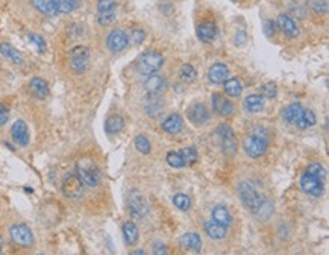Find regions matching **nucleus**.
<instances>
[{
  "label": "nucleus",
  "instance_id": "obj_41",
  "mask_svg": "<svg viewBox=\"0 0 329 255\" xmlns=\"http://www.w3.org/2000/svg\"><path fill=\"white\" fill-rule=\"evenodd\" d=\"M306 172L308 173H311V175H314L315 178H318V179H321V181H324L326 179V169L320 164V163H312V164H309L308 167H306Z\"/></svg>",
  "mask_w": 329,
  "mask_h": 255
},
{
  "label": "nucleus",
  "instance_id": "obj_14",
  "mask_svg": "<svg viewBox=\"0 0 329 255\" xmlns=\"http://www.w3.org/2000/svg\"><path fill=\"white\" fill-rule=\"evenodd\" d=\"M276 26H278V29H279L284 35H287V37H290V38H296V37L299 35V28H297V25H296L294 20H293L290 16H287V14H279V16H278V19H276Z\"/></svg>",
  "mask_w": 329,
  "mask_h": 255
},
{
  "label": "nucleus",
  "instance_id": "obj_18",
  "mask_svg": "<svg viewBox=\"0 0 329 255\" xmlns=\"http://www.w3.org/2000/svg\"><path fill=\"white\" fill-rule=\"evenodd\" d=\"M144 88L149 94H159L161 91L166 90V78L156 75V73H152V75H147V78L144 79Z\"/></svg>",
  "mask_w": 329,
  "mask_h": 255
},
{
  "label": "nucleus",
  "instance_id": "obj_7",
  "mask_svg": "<svg viewBox=\"0 0 329 255\" xmlns=\"http://www.w3.org/2000/svg\"><path fill=\"white\" fill-rule=\"evenodd\" d=\"M243 149L250 158H259L267 152V140L258 135H249L243 140Z\"/></svg>",
  "mask_w": 329,
  "mask_h": 255
},
{
  "label": "nucleus",
  "instance_id": "obj_24",
  "mask_svg": "<svg viewBox=\"0 0 329 255\" xmlns=\"http://www.w3.org/2000/svg\"><path fill=\"white\" fill-rule=\"evenodd\" d=\"M211 216H212V220H214V222H217V223H220V225H223V226H226V228L231 226V223H232V216H231L229 210H228L225 205H217V207H214Z\"/></svg>",
  "mask_w": 329,
  "mask_h": 255
},
{
  "label": "nucleus",
  "instance_id": "obj_12",
  "mask_svg": "<svg viewBox=\"0 0 329 255\" xmlns=\"http://www.w3.org/2000/svg\"><path fill=\"white\" fill-rule=\"evenodd\" d=\"M211 104H212V111H214L217 116H220V117H229V116H232V113H234L232 104H231L228 99H225V96H222V94H218V93H214V94H212Z\"/></svg>",
  "mask_w": 329,
  "mask_h": 255
},
{
  "label": "nucleus",
  "instance_id": "obj_22",
  "mask_svg": "<svg viewBox=\"0 0 329 255\" xmlns=\"http://www.w3.org/2000/svg\"><path fill=\"white\" fill-rule=\"evenodd\" d=\"M203 228H205L206 235H208L209 238H212V240H223V238L228 235L226 226H223V225H220V223H217V222H214V220L205 222Z\"/></svg>",
  "mask_w": 329,
  "mask_h": 255
},
{
  "label": "nucleus",
  "instance_id": "obj_15",
  "mask_svg": "<svg viewBox=\"0 0 329 255\" xmlns=\"http://www.w3.org/2000/svg\"><path fill=\"white\" fill-rule=\"evenodd\" d=\"M11 137H13L14 143H17L19 146H28L29 144V128H28L26 122H23V120L14 122V125L11 128Z\"/></svg>",
  "mask_w": 329,
  "mask_h": 255
},
{
  "label": "nucleus",
  "instance_id": "obj_16",
  "mask_svg": "<svg viewBox=\"0 0 329 255\" xmlns=\"http://www.w3.org/2000/svg\"><path fill=\"white\" fill-rule=\"evenodd\" d=\"M229 76V69L223 63H215L208 70V79L211 84H223Z\"/></svg>",
  "mask_w": 329,
  "mask_h": 255
},
{
  "label": "nucleus",
  "instance_id": "obj_25",
  "mask_svg": "<svg viewBox=\"0 0 329 255\" xmlns=\"http://www.w3.org/2000/svg\"><path fill=\"white\" fill-rule=\"evenodd\" d=\"M122 232H123V238H125V243L132 246L138 241L140 238V232H138V228L134 222H125L123 226H122Z\"/></svg>",
  "mask_w": 329,
  "mask_h": 255
},
{
  "label": "nucleus",
  "instance_id": "obj_42",
  "mask_svg": "<svg viewBox=\"0 0 329 255\" xmlns=\"http://www.w3.org/2000/svg\"><path fill=\"white\" fill-rule=\"evenodd\" d=\"M117 11V0H97V13Z\"/></svg>",
  "mask_w": 329,
  "mask_h": 255
},
{
  "label": "nucleus",
  "instance_id": "obj_19",
  "mask_svg": "<svg viewBox=\"0 0 329 255\" xmlns=\"http://www.w3.org/2000/svg\"><path fill=\"white\" fill-rule=\"evenodd\" d=\"M179 243H181V246H182L185 250L200 252V249H202V238H200V235L196 234V232H187V234H184V235L179 238Z\"/></svg>",
  "mask_w": 329,
  "mask_h": 255
},
{
  "label": "nucleus",
  "instance_id": "obj_32",
  "mask_svg": "<svg viewBox=\"0 0 329 255\" xmlns=\"http://www.w3.org/2000/svg\"><path fill=\"white\" fill-rule=\"evenodd\" d=\"M223 90L229 97H238L241 94V91H243V85L237 78H231V79L228 78L223 82Z\"/></svg>",
  "mask_w": 329,
  "mask_h": 255
},
{
  "label": "nucleus",
  "instance_id": "obj_44",
  "mask_svg": "<svg viewBox=\"0 0 329 255\" xmlns=\"http://www.w3.org/2000/svg\"><path fill=\"white\" fill-rule=\"evenodd\" d=\"M259 91H261V96H262V97L273 99V97H276V94H278V87H276L275 82H267V84H264V85L259 88Z\"/></svg>",
  "mask_w": 329,
  "mask_h": 255
},
{
  "label": "nucleus",
  "instance_id": "obj_4",
  "mask_svg": "<svg viewBox=\"0 0 329 255\" xmlns=\"http://www.w3.org/2000/svg\"><path fill=\"white\" fill-rule=\"evenodd\" d=\"M238 196L243 202V205L246 208H249L252 213L259 207L262 197L259 196V193L256 191V188L250 184V182H240L238 185Z\"/></svg>",
  "mask_w": 329,
  "mask_h": 255
},
{
  "label": "nucleus",
  "instance_id": "obj_49",
  "mask_svg": "<svg viewBox=\"0 0 329 255\" xmlns=\"http://www.w3.org/2000/svg\"><path fill=\"white\" fill-rule=\"evenodd\" d=\"M264 29H265V35H267V37H271V35L275 34V23H273L271 20H267V22L264 23Z\"/></svg>",
  "mask_w": 329,
  "mask_h": 255
},
{
  "label": "nucleus",
  "instance_id": "obj_39",
  "mask_svg": "<svg viewBox=\"0 0 329 255\" xmlns=\"http://www.w3.org/2000/svg\"><path fill=\"white\" fill-rule=\"evenodd\" d=\"M179 154H181V157H182L185 166H191V164H194V163L197 161V158H199L196 147H185V149H182Z\"/></svg>",
  "mask_w": 329,
  "mask_h": 255
},
{
  "label": "nucleus",
  "instance_id": "obj_9",
  "mask_svg": "<svg viewBox=\"0 0 329 255\" xmlns=\"http://www.w3.org/2000/svg\"><path fill=\"white\" fill-rule=\"evenodd\" d=\"M217 134H218L220 141H222L223 154H226L228 157L235 155V152H237V140H235V134H234V131L231 129V126H228V125H220V126L217 128Z\"/></svg>",
  "mask_w": 329,
  "mask_h": 255
},
{
  "label": "nucleus",
  "instance_id": "obj_27",
  "mask_svg": "<svg viewBox=\"0 0 329 255\" xmlns=\"http://www.w3.org/2000/svg\"><path fill=\"white\" fill-rule=\"evenodd\" d=\"M31 4L37 11H40L44 16L53 17V16L60 14L55 4H53V0H31Z\"/></svg>",
  "mask_w": 329,
  "mask_h": 255
},
{
  "label": "nucleus",
  "instance_id": "obj_30",
  "mask_svg": "<svg viewBox=\"0 0 329 255\" xmlns=\"http://www.w3.org/2000/svg\"><path fill=\"white\" fill-rule=\"evenodd\" d=\"M125 128V120L122 116L119 114H114V116H109L105 122V131L111 135H116L119 132H122Z\"/></svg>",
  "mask_w": 329,
  "mask_h": 255
},
{
  "label": "nucleus",
  "instance_id": "obj_50",
  "mask_svg": "<svg viewBox=\"0 0 329 255\" xmlns=\"http://www.w3.org/2000/svg\"><path fill=\"white\" fill-rule=\"evenodd\" d=\"M2 247H4V240L0 237V253H2Z\"/></svg>",
  "mask_w": 329,
  "mask_h": 255
},
{
  "label": "nucleus",
  "instance_id": "obj_47",
  "mask_svg": "<svg viewBox=\"0 0 329 255\" xmlns=\"http://www.w3.org/2000/svg\"><path fill=\"white\" fill-rule=\"evenodd\" d=\"M8 119H10V113H8V108L0 102V126H4V125H7V122H8Z\"/></svg>",
  "mask_w": 329,
  "mask_h": 255
},
{
  "label": "nucleus",
  "instance_id": "obj_6",
  "mask_svg": "<svg viewBox=\"0 0 329 255\" xmlns=\"http://www.w3.org/2000/svg\"><path fill=\"white\" fill-rule=\"evenodd\" d=\"M63 193L70 199H79L84 194V184L76 173H69L63 179Z\"/></svg>",
  "mask_w": 329,
  "mask_h": 255
},
{
  "label": "nucleus",
  "instance_id": "obj_21",
  "mask_svg": "<svg viewBox=\"0 0 329 255\" xmlns=\"http://www.w3.org/2000/svg\"><path fill=\"white\" fill-rule=\"evenodd\" d=\"M31 93L37 97V99H46L50 93L47 82L43 78H32L31 84H29Z\"/></svg>",
  "mask_w": 329,
  "mask_h": 255
},
{
  "label": "nucleus",
  "instance_id": "obj_34",
  "mask_svg": "<svg viewBox=\"0 0 329 255\" xmlns=\"http://www.w3.org/2000/svg\"><path fill=\"white\" fill-rule=\"evenodd\" d=\"M179 76H181V79H182L184 82L191 84V82H194V81L197 79V72H196V69H194L191 64H184V66L181 67Z\"/></svg>",
  "mask_w": 329,
  "mask_h": 255
},
{
  "label": "nucleus",
  "instance_id": "obj_10",
  "mask_svg": "<svg viewBox=\"0 0 329 255\" xmlns=\"http://www.w3.org/2000/svg\"><path fill=\"white\" fill-rule=\"evenodd\" d=\"M323 187H324V185H323V181L318 179V178H315L314 175H311V173H308V172H305V173L302 175V178H300V188H302L306 194H309V196L320 197V196L323 194V191H324Z\"/></svg>",
  "mask_w": 329,
  "mask_h": 255
},
{
  "label": "nucleus",
  "instance_id": "obj_37",
  "mask_svg": "<svg viewBox=\"0 0 329 255\" xmlns=\"http://www.w3.org/2000/svg\"><path fill=\"white\" fill-rule=\"evenodd\" d=\"M126 35H128L129 43L137 44V46L146 40V32L141 28H132V29H129V32H126Z\"/></svg>",
  "mask_w": 329,
  "mask_h": 255
},
{
  "label": "nucleus",
  "instance_id": "obj_17",
  "mask_svg": "<svg viewBox=\"0 0 329 255\" xmlns=\"http://www.w3.org/2000/svg\"><path fill=\"white\" fill-rule=\"evenodd\" d=\"M218 35V29L212 22H203L197 26V38L203 43H212Z\"/></svg>",
  "mask_w": 329,
  "mask_h": 255
},
{
  "label": "nucleus",
  "instance_id": "obj_35",
  "mask_svg": "<svg viewBox=\"0 0 329 255\" xmlns=\"http://www.w3.org/2000/svg\"><path fill=\"white\" fill-rule=\"evenodd\" d=\"M315 122H317V119H315L314 111H311V110H303V114H302V117H300V120L297 122L296 126L300 128V129H306V128H309V126H314Z\"/></svg>",
  "mask_w": 329,
  "mask_h": 255
},
{
  "label": "nucleus",
  "instance_id": "obj_38",
  "mask_svg": "<svg viewBox=\"0 0 329 255\" xmlns=\"http://www.w3.org/2000/svg\"><path fill=\"white\" fill-rule=\"evenodd\" d=\"M172 200H173V205L176 208H179L181 211H188L190 207H191V199L187 194H182V193L175 194Z\"/></svg>",
  "mask_w": 329,
  "mask_h": 255
},
{
  "label": "nucleus",
  "instance_id": "obj_1",
  "mask_svg": "<svg viewBox=\"0 0 329 255\" xmlns=\"http://www.w3.org/2000/svg\"><path fill=\"white\" fill-rule=\"evenodd\" d=\"M76 175L79 176V179L82 181L84 185L91 187V188L97 187L100 184V179H102V173H100L97 164L90 158H82L78 161Z\"/></svg>",
  "mask_w": 329,
  "mask_h": 255
},
{
  "label": "nucleus",
  "instance_id": "obj_40",
  "mask_svg": "<svg viewBox=\"0 0 329 255\" xmlns=\"http://www.w3.org/2000/svg\"><path fill=\"white\" fill-rule=\"evenodd\" d=\"M166 161H167L169 166H172V167H175V169H182V167H185L181 154H179V152H175V150H170V152L167 154Z\"/></svg>",
  "mask_w": 329,
  "mask_h": 255
},
{
  "label": "nucleus",
  "instance_id": "obj_11",
  "mask_svg": "<svg viewBox=\"0 0 329 255\" xmlns=\"http://www.w3.org/2000/svg\"><path fill=\"white\" fill-rule=\"evenodd\" d=\"M128 44H129V40H128L126 31H123V29H114L106 37V47L114 54L125 50L128 47Z\"/></svg>",
  "mask_w": 329,
  "mask_h": 255
},
{
  "label": "nucleus",
  "instance_id": "obj_2",
  "mask_svg": "<svg viewBox=\"0 0 329 255\" xmlns=\"http://www.w3.org/2000/svg\"><path fill=\"white\" fill-rule=\"evenodd\" d=\"M164 66V57L161 52L158 50H147V52H143L140 55V58L137 60V70L141 73V75H152V73H156L161 70V67Z\"/></svg>",
  "mask_w": 329,
  "mask_h": 255
},
{
  "label": "nucleus",
  "instance_id": "obj_31",
  "mask_svg": "<svg viewBox=\"0 0 329 255\" xmlns=\"http://www.w3.org/2000/svg\"><path fill=\"white\" fill-rule=\"evenodd\" d=\"M275 211V205L271 203V200L268 199H262L259 207L253 211V216L258 219V220H267Z\"/></svg>",
  "mask_w": 329,
  "mask_h": 255
},
{
  "label": "nucleus",
  "instance_id": "obj_20",
  "mask_svg": "<svg viewBox=\"0 0 329 255\" xmlns=\"http://www.w3.org/2000/svg\"><path fill=\"white\" fill-rule=\"evenodd\" d=\"M161 128H162L164 132L175 135V134H179V132L182 131V128H184V120H182V117H181L179 114H170V116L162 122Z\"/></svg>",
  "mask_w": 329,
  "mask_h": 255
},
{
  "label": "nucleus",
  "instance_id": "obj_48",
  "mask_svg": "<svg viewBox=\"0 0 329 255\" xmlns=\"http://www.w3.org/2000/svg\"><path fill=\"white\" fill-rule=\"evenodd\" d=\"M153 253H156V255L167 253V247H166V244H164V243H159V241L153 243Z\"/></svg>",
  "mask_w": 329,
  "mask_h": 255
},
{
  "label": "nucleus",
  "instance_id": "obj_23",
  "mask_svg": "<svg viewBox=\"0 0 329 255\" xmlns=\"http://www.w3.org/2000/svg\"><path fill=\"white\" fill-rule=\"evenodd\" d=\"M302 114H303V107L300 104H291L282 111V119L287 120L291 125H297Z\"/></svg>",
  "mask_w": 329,
  "mask_h": 255
},
{
  "label": "nucleus",
  "instance_id": "obj_29",
  "mask_svg": "<svg viewBox=\"0 0 329 255\" xmlns=\"http://www.w3.org/2000/svg\"><path fill=\"white\" fill-rule=\"evenodd\" d=\"M152 97L149 99V100H146V105H144V111H146V114L149 116V117H158L161 113H162V110H164V105H162V102H161V99L159 97H156V94H150Z\"/></svg>",
  "mask_w": 329,
  "mask_h": 255
},
{
  "label": "nucleus",
  "instance_id": "obj_28",
  "mask_svg": "<svg viewBox=\"0 0 329 255\" xmlns=\"http://www.w3.org/2000/svg\"><path fill=\"white\" fill-rule=\"evenodd\" d=\"M243 107L247 113H259L264 110V97L259 94H250L244 99Z\"/></svg>",
  "mask_w": 329,
  "mask_h": 255
},
{
  "label": "nucleus",
  "instance_id": "obj_33",
  "mask_svg": "<svg viewBox=\"0 0 329 255\" xmlns=\"http://www.w3.org/2000/svg\"><path fill=\"white\" fill-rule=\"evenodd\" d=\"M60 14H70L79 7V0H53Z\"/></svg>",
  "mask_w": 329,
  "mask_h": 255
},
{
  "label": "nucleus",
  "instance_id": "obj_3",
  "mask_svg": "<svg viewBox=\"0 0 329 255\" xmlns=\"http://www.w3.org/2000/svg\"><path fill=\"white\" fill-rule=\"evenodd\" d=\"M70 69L75 73H84L87 72L90 66V49L85 46H76L70 50Z\"/></svg>",
  "mask_w": 329,
  "mask_h": 255
},
{
  "label": "nucleus",
  "instance_id": "obj_51",
  "mask_svg": "<svg viewBox=\"0 0 329 255\" xmlns=\"http://www.w3.org/2000/svg\"><path fill=\"white\" fill-rule=\"evenodd\" d=\"M232 2H237V0H232Z\"/></svg>",
  "mask_w": 329,
  "mask_h": 255
},
{
  "label": "nucleus",
  "instance_id": "obj_45",
  "mask_svg": "<svg viewBox=\"0 0 329 255\" xmlns=\"http://www.w3.org/2000/svg\"><path fill=\"white\" fill-rule=\"evenodd\" d=\"M308 5L312 11H315L317 14L326 13L327 11V4L326 0H308Z\"/></svg>",
  "mask_w": 329,
  "mask_h": 255
},
{
  "label": "nucleus",
  "instance_id": "obj_8",
  "mask_svg": "<svg viewBox=\"0 0 329 255\" xmlns=\"http://www.w3.org/2000/svg\"><path fill=\"white\" fill-rule=\"evenodd\" d=\"M128 208L131 211V214L134 217H144L147 213H149V203L146 200V197L137 191V190H132L128 196Z\"/></svg>",
  "mask_w": 329,
  "mask_h": 255
},
{
  "label": "nucleus",
  "instance_id": "obj_5",
  "mask_svg": "<svg viewBox=\"0 0 329 255\" xmlns=\"http://www.w3.org/2000/svg\"><path fill=\"white\" fill-rule=\"evenodd\" d=\"M10 237L16 244H19L22 247H29L34 244V234H32L31 228L23 225V223L13 225L10 228Z\"/></svg>",
  "mask_w": 329,
  "mask_h": 255
},
{
  "label": "nucleus",
  "instance_id": "obj_36",
  "mask_svg": "<svg viewBox=\"0 0 329 255\" xmlns=\"http://www.w3.org/2000/svg\"><path fill=\"white\" fill-rule=\"evenodd\" d=\"M134 144H135V149L143 155H149L150 150H152V144H150L149 138L144 137V135H137L135 140H134Z\"/></svg>",
  "mask_w": 329,
  "mask_h": 255
},
{
  "label": "nucleus",
  "instance_id": "obj_13",
  "mask_svg": "<svg viewBox=\"0 0 329 255\" xmlns=\"http://www.w3.org/2000/svg\"><path fill=\"white\" fill-rule=\"evenodd\" d=\"M187 114H188V119L191 120V123H194L196 126H202L209 120V113L203 104H193L187 110Z\"/></svg>",
  "mask_w": 329,
  "mask_h": 255
},
{
  "label": "nucleus",
  "instance_id": "obj_26",
  "mask_svg": "<svg viewBox=\"0 0 329 255\" xmlns=\"http://www.w3.org/2000/svg\"><path fill=\"white\" fill-rule=\"evenodd\" d=\"M0 54L4 55V58L10 60L11 63L17 64V66H20L23 63L22 54L14 46H11L10 43H0Z\"/></svg>",
  "mask_w": 329,
  "mask_h": 255
},
{
  "label": "nucleus",
  "instance_id": "obj_43",
  "mask_svg": "<svg viewBox=\"0 0 329 255\" xmlns=\"http://www.w3.org/2000/svg\"><path fill=\"white\" fill-rule=\"evenodd\" d=\"M117 17V11H111V13H97V23L100 26H109L111 23L116 22Z\"/></svg>",
  "mask_w": 329,
  "mask_h": 255
},
{
  "label": "nucleus",
  "instance_id": "obj_46",
  "mask_svg": "<svg viewBox=\"0 0 329 255\" xmlns=\"http://www.w3.org/2000/svg\"><path fill=\"white\" fill-rule=\"evenodd\" d=\"M29 41L37 47L38 52H46V41L41 35L37 34H29Z\"/></svg>",
  "mask_w": 329,
  "mask_h": 255
}]
</instances>
